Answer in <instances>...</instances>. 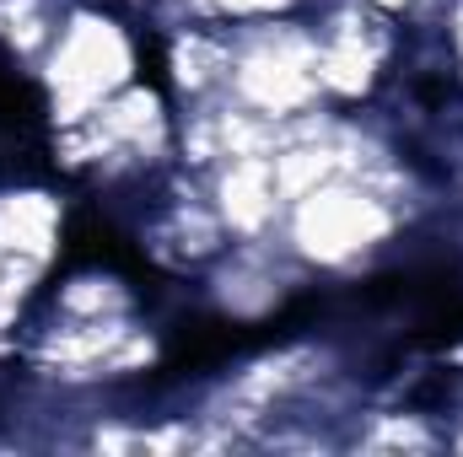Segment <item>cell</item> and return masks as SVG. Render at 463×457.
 <instances>
[{
	"label": "cell",
	"instance_id": "cell-1",
	"mask_svg": "<svg viewBox=\"0 0 463 457\" xmlns=\"http://www.w3.org/2000/svg\"><path fill=\"white\" fill-rule=\"evenodd\" d=\"M54 118L43 87L0 54V189H33L54 183Z\"/></svg>",
	"mask_w": 463,
	"mask_h": 457
}]
</instances>
